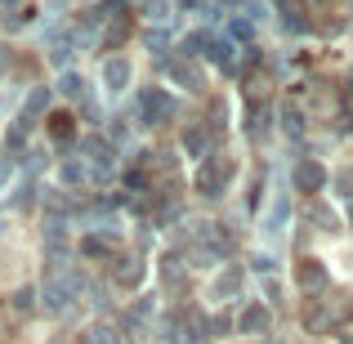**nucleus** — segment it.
Returning <instances> with one entry per match:
<instances>
[{
  "instance_id": "1",
  "label": "nucleus",
  "mask_w": 353,
  "mask_h": 344,
  "mask_svg": "<svg viewBox=\"0 0 353 344\" xmlns=\"http://www.w3.org/2000/svg\"><path fill=\"white\" fill-rule=\"evenodd\" d=\"M318 179H322V170H318V165H304V170H300V183H304V188H309V183L318 188Z\"/></svg>"
}]
</instances>
